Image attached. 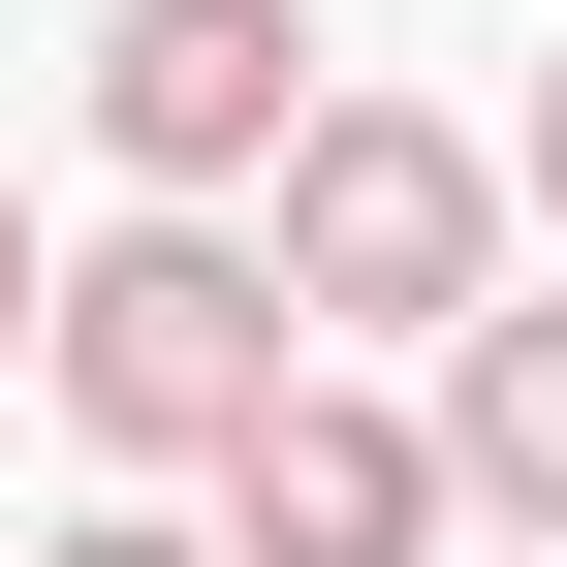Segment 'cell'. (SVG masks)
I'll return each instance as SVG.
<instances>
[{
  "instance_id": "5",
  "label": "cell",
  "mask_w": 567,
  "mask_h": 567,
  "mask_svg": "<svg viewBox=\"0 0 567 567\" xmlns=\"http://www.w3.org/2000/svg\"><path fill=\"white\" fill-rule=\"evenodd\" d=\"M442 473H473V536H567V284H505L442 347Z\"/></svg>"
},
{
  "instance_id": "7",
  "label": "cell",
  "mask_w": 567,
  "mask_h": 567,
  "mask_svg": "<svg viewBox=\"0 0 567 567\" xmlns=\"http://www.w3.org/2000/svg\"><path fill=\"white\" fill-rule=\"evenodd\" d=\"M32 347H63V252H32V189H0V379H32Z\"/></svg>"
},
{
  "instance_id": "9",
  "label": "cell",
  "mask_w": 567,
  "mask_h": 567,
  "mask_svg": "<svg viewBox=\"0 0 567 567\" xmlns=\"http://www.w3.org/2000/svg\"><path fill=\"white\" fill-rule=\"evenodd\" d=\"M473 567H567V536H473Z\"/></svg>"
},
{
  "instance_id": "6",
  "label": "cell",
  "mask_w": 567,
  "mask_h": 567,
  "mask_svg": "<svg viewBox=\"0 0 567 567\" xmlns=\"http://www.w3.org/2000/svg\"><path fill=\"white\" fill-rule=\"evenodd\" d=\"M32 567H221V505H63Z\"/></svg>"
},
{
  "instance_id": "1",
  "label": "cell",
  "mask_w": 567,
  "mask_h": 567,
  "mask_svg": "<svg viewBox=\"0 0 567 567\" xmlns=\"http://www.w3.org/2000/svg\"><path fill=\"white\" fill-rule=\"evenodd\" d=\"M32 379H63V442H95L126 505H221V442L316 379V316H284L252 221H158V189H126V221L63 252V347H32Z\"/></svg>"
},
{
  "instance_id": "8",
  "label": "cell",
  "mask_w": 567,
  "mask_h": 567,
  "mask_svg": "<svg viewBox=\"0 0 567 567\" xmlns=\"http://www.w3.org/2000/svg\"><path fill=\"white\" fill-rule=\"evenodd\" d=\"M536 252H567V63H536Z\"/></svg>"
},
{
  "instance_id": "2",
  "label": "cell",
  "mask_w": 567,
  "mask_h": 567,
  "mask_svg": "<svg viewBox=\"0 0 567 567\" xmlns=\"http://www.w3.org/2000/svg\"><path fill=\"white\" fill-rule=\"evenodd\" d=\"M252 252H284V316H316V347H473V316H505V252H536V158H505V126H442V95H316V158L252 189Z\"/></svg>"
},
{
  "instance_id": "4",
  "label": "cell",
  "mask_w": 567,
  "mask_h": 567,
  "mask_svg": "<svg viewBox=\"0 0 567 567\" xmlns=\"http://www.w3.org/2000/svg\"><path fill=\"white\" fill-rule=\"evenodd\" d=\"M221 567H473L442 410H379V379H284L252 442H221Z\"/></svg>"
},
{
  "instance_id": "3",
  "label": "cell",
  "mask_w": 567,
  "mask_h": 567,
  "mask_svg": "<svg viewBox=\"0 0 567 567\" xmlns=\"http://www.w3.org/2000/svg\"><path fill=\"white\" fill-rule=\"evenodd\" d=\"M63 95H95V158L158 189V221H252L284 158H316V0H95V63H63Z\"/></svg>"
}]
</instances>
